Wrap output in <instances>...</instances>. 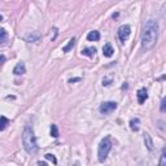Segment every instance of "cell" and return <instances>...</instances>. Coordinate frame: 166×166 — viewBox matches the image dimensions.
Masks as SVG:
<instances>
[{
    "instance_id": "cell-1",
    "label": "cell",
    "mask_w": 166,
    "mask_h": 166,
    "mask_svg": "<svg viewBox=\"0 0 166 166\" xmlns=\"http://www.w3.org/2000/svg\"><path fill=\"white\" fill-rule=\"evenodd\" d=\"M158 39V24L154 20H148L141 34V47L144 51L152 49Z\"/></svg>"
},
{
    "instance_id": "cell-2",
    "label": "cell",
    "mask_w": 166,
    "mask_h": 166,
    "mask_svg": "<svg viewBox=\"0 0 166 166\" xmlns=\"http://www.w3.org/2000/svg\"><path fill=\"white\" fill-rule=\"evenodd\" d=\"M22 143H24L25 151L30 154H34L38 152V144L34 135V130L30 126H26L22 132Z\"/></svg>"
},
{
    "instance_id": "cell-3",
    "label": "cell",
    "mask_w": 166,
    "mask_h": 166,
    "mask_svg": "<svg viewBox=\"0 0 166 166\" xmlns=\"http://www.w3.org/2000/svg\"><path fill=\"white\" fill-rule=\"evenodd\" d=\"M112 149V140H110V136H107L100 141L99 144V148H97V158L100 162H104L107 160L108 154Z\"/></svg>"
},
{
    "instance_id": "cell-4",
    "label": "cell",
    "mask_w": 166,
    "mask_h": 166,
    "mask_svg": "<svg viewBox=\"0 0 166 166\" xmlns=\"http://www.w3.org/2000/svg\"><path fill=\"white\" fill-rule=\"evenodd\" d=\"M117 103H114V101H105L100 105V108H99V110H100V113L101 114H105V115H108L110 114L112 112H114L115 109H117Z\"/></svg>"
},
{
    "instance_id": "cell-5",
    "label": "cell",
    "mask_w": 166,
    "mask_h": 166,
    "mask_svg": "<svg viewBox=\"0 0 166 166\" xmlns=\"http://www.w3.org/2000/svg\"><path fill=\"white\" fill-rule=\"evenodd\" d=\"M130 34H131V29H130L129 25H122L118 29V38L122 43H125L127 39H129Z\"/></svg>"
},
{
    "instance_id": "cell-6",
    "label": "cell",
    "mask_w": 166,
    "mask_h": 166,
    "mask_svg": "<svg viewBox=\"0 0 166 166\" xmlns=\"http://www.w3.org/2000/svg\"><path fill=\"white\" fill-rule=\"evenodd\" d=\"M39 39H40V34L38 31H31V32H29V34L25 36V40L29 42V43H35Z\"/></svg>"
},
{
    "instance_id": "cell-7",
    "label": "cell",
    "mask_w": 166,
    "mask_h": 166,
    "mask_svg": "<svg viewBox=\"0 0 166 166\" xmlns=\"http://www.w3.org/2000/svg\"><path fill=\"white\" fill-rule=\"evenodd\" d=\"M136 96H138V103H139V104H144L145 100L148 99V91L145 90V88H140V90L138 91Z\"/></svg>"
},
{
    "instance_id": "cell-8",
    "label": "cell",
    "mask_w": 166,
    "mask_h": 166,
    "mask_svg": "<svg viewBox=\"0 0 166 166\" xmlns=\"http://www.w3.org/2000/svg\"><path fill=\"white\" fill-rule=\"evenodd\" d=\"M113 53H114V49L112 47V44H110V43H105L104 47H103V55H104L105 57H112Z\"/></svg>"
},
{
    "instance_id": "cell-9",
    "label": "cell",
    "mask_w": 166,
    "mask_h": 166,
    "mask_svg": "<svg viewBox=\"0 0 166 166\" xmlns=\"http://www.w3.org/2000/svg\"><path fill=\"white\" fill-rule=\"evenodd\" d=\"M25 73H26V68H25L24 62H18L17 65L14 66V69H13V74L14 75H22Z\"/></svg>"
},
{
    "instance_id": "cell-10",
    "label": "cell",
    "mask_w": 166,
    "mask_h": 166,
    "mask_svg": "<svg viewBox=\"0 0 166 166\" xmlns=\"http://www.w3.org/2000/svg\"><path fill=\"white\" fill-rule=\"evenodd\" d=\"M87 39L90 42H97L99 39H100V32L96 31V30L90 31L88 32V35H87Z\"/></svg>"
},
{
    "instance_id": "cell-11",
    "label": "cell",
    "mask_w": 166,
    "mask_h": 166,
    "mask_svg": "<svg viewBox=\"0 0 166 166\" xmlns=\"http://www.w3.org/2000/svg\"><path fill=\"white\" fill-rule=\"evenodd\" d=\"M144 143H145V145H147V149L148 151H152L153 149V141H152V138L149 134H144Z\"/></svg>"
},
{
    "instance_id": "cell-12",
    "label": "cell",
    "mask_w": 166,
    "mask_h": 166,
    "mask_svg": "<svg viewBox=\"0 0 166 166\" xmlns=\"http://www.w3.org/2000/svg\"><path fill=\"white\" fill-rule=\"evenodd\" d=\"M96 49L93 47H88V48H83L82 49V55H85L87 57H93V55H95Z\"/></svg>"
},
{
    "instance_id": "cell-13",
    "label": "cell",
    "mask_w": 166,
    "mask_h": 166,
    "mask_svg": "<svg viewBox=\"0 0 166 166\" xmlns=\"http://www.w3.org/2000/svg\"><path fill=\"white\" fill-rule=\"evenodd\" d=\"M139 123H140L139 118H132L130 121V129L132 131H139Z\"/></svg>"
},
{
    "instance_id": "cell-14",
    "label": "cell",
    "mask_w": 166,
    "mask_h": 166,
    "mask_svg": "<svg viewBox=\"0 0 166 166\" xmlns=\"http://www.w3.org/2000/svg\"><path fill=\"white\" fill-rule=\"evenodd\" d=\"M74 44H75V38H71V39L69 40V43L62 48V51H64V52H70L71 48L74 47Z\"/></svg>"
},
{
    "instance_id": "cell-15",
    "label": "cell",
    "mask_w": 166,
    "mask_h": 166,
    "mask_svg": "<svg viewBox=\"0 0 166 166\" xmlns=\"http://www.w3.org/2000/svg\"><path fill=\"white\" fill-rule=\"evenodd\" d=\"M0 34H2V39H0V43H2V46H4V44L7 43V38H8L7 30H5V29H2V30H0Z\"/></svg>"
},
{
    "instance_id": "cell-16",
    "label": "cell",
    "mask_w": 166,
    "mask_h": 166,
    "mask_svg": "<svg viewBox=\"0 0 166 166\" xmlns=\"http://www.w3.org/2000/svg\"><path fill=\"white\" fill-rule=\"evenodd\" d=\"M8 123H9V119H8L7 117H5V115H2V126H0V130L4 131Z\"/></svg>"
},
{
    "instance_id": "cell-17",
    "label": "cell",
    "mask_w": 166,
    "mask_h": 166,
    "mask_svg": "<svg viewBox=\"0 0 166 166\" xmlns=\"http://www.w3.org/2000/svg\"><path fill=\"white\" fill-rule=\"evenodd\" d=\"M158 166H166V148L164 149V152H162V156H161V158H160Z\"/></svg>"
},
{
    "instance_id": "cell-18",
    "label": "cell",
    "mask_w": 166,
    "mask_h": 166,
    "mask_svg": "<svg viewBox=\"0 0 166 166\" xmlns=\"http://www.w3.org/2000/svg\"><path fill=\"white\" fill-rule=\"evenodd\" d=\"M51 136H53V138H57L58 136V129H57L56 125H52L51 126Z\"/></svg>"
},
{
    "instance_id": "cell-19",
    "label": "cell",
    "mask_w": 166,
    "mask_h": 166,
    "mask_svg": "<svg viewBox=\"0 0 166 166\" xmlns=\"http://www.w3.org/2000/svg\"><path fill=\"white\" fill-rule=\"evenodd\" d=\"M160 110L164 113H166V97L162 99V101H161V105H160Z\"/></svg>"
},
{
    "instance_id": "cell-20",
    "label": "cell",
    "mask_w": 166,
    "mask_h": 166,
    "mask_svg": "<svg viewBox=\"0 0 166 166\" xmlns=\"http://www.w3.org/2000/svg\"><path fill=\"white\" fill-rule=\"evenodd\" d=\"M46 158H47V160H49V161H52L53 164H57L56 157H55L53 154H51V153H47V154H46Z\"/></svg>"
},
{
    "instance_id": "cell-21",
    "label": "cell",
    "mask_w": 166,
    "mask_h": 166,
    "mask_svg": "<svg viewBox=\"0 0 166 166\" xmlns=\"http://www.w3.org/2000/svg\"><path fill=\"white\" fill-rule=\"evenodd\" d=\"M81 81V78H74V79H70L69 81V83H73V82H79Z\"/></svg>"
},
{
    "instance_id": "cell-22",
    "label": "cell",
    "mask_w": 166,
    "mask_h": 166,
    "mask_svg": "<svg viewBox=\"0 0 166 166\" xmlns=\"http://www.w3.org/2000/svg\"><path fill=\"white\" fill-rule=\"evenodd\" d=\"M38 164H39V166H47V164H46V162H42V161H39Z\"/></svg>"
}]
</instances>
